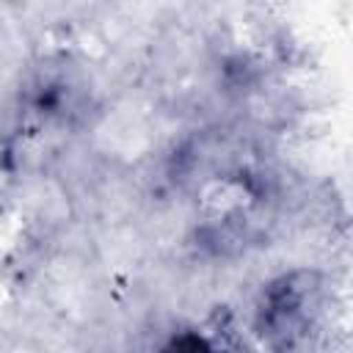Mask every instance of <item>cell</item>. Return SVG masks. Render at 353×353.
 <instances>
[{"mask_svg":"<svg viewBox=\"0 0 353 353\" xmlns=\"http://www.w3.org/2000/svg\"><path fill=\"white\" fill-rule=\"evenodd\" d=\"M301 276H284L279 284L270 287L265 303H262V336L284 350L292 347L309 328L312 323V287H309V276L303 284H298Z\"/></svg>","mask_w":353,"mask_h":353,"instance_id":"obj_1","label":"cell"},{"mask_svg":"<svg viewBox=\"0 0 353 353\" xmlns=\"http://www.w3.org/2000/svg\"><path fill=\"white\" fill-rule=\"evenodd\" d=\"M165 353H212V350H210V345H207L204 339L188 334V336L174 339V342L165 347Z\"/></svg>","mask_w":353,"mask_h":353,"instance_id":"obj_2","label":"cell"}]
</instances>
